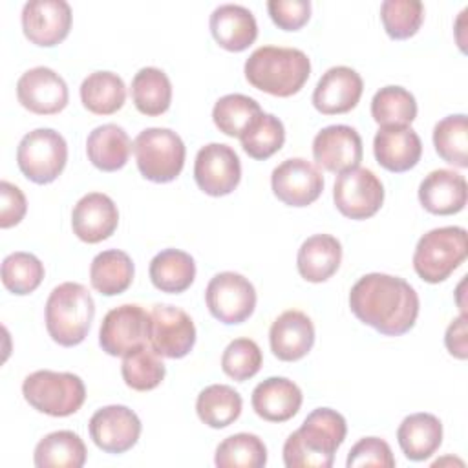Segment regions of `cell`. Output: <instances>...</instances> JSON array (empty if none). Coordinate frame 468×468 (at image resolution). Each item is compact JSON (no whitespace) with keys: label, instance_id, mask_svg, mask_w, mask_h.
<instances>
[{"label":"cell","instance_id":"cell-1","mask_svg":"<svg viewBox=\"0 0 468 468\" xmlns=\"http://www.w3.org/2000/svg\"><path fill=\"white\" fill-rule=\"evenodd\" d=\"M351 313L384 336L408 333L419 316V294L400 276L369 272L349 292Z\"/></svg>","mask_w":468,"mask_h":468},{"label":"cell","instance_id":"cell-2","mask_svg":"<svg viewBox=\"0 0 468 468\" xmlns=\"http://www.w3.org/2000/svg\"><path fill=\"white\" fill-rule=\"evenodd\" d=\"M346 433L347 424L342 413L331 408H316L285 439L283 464L287 468H329Z\"/></svg>","mask_w":468,"mask_h":468},{"label":"cell","instance_id":"cell-3","mask_svg":"<svg viewBox=\"0 0 468 468\" xmlns=\"http://www.w3.org/2000/svg\"><path fill=\"white\" fill-rule=\"evenodd\" d=\"M243 71L252 88L274 97H291L307 82L311 60L296 48L261 46L245 60Z\"/></svg>","mask_w":468,"mask_h":468},{"label":"cell","instance_id":"cell-4","mask_svg":"<svg viewBox=\"0 0 468 468\" xmlns=\"http://www.w3.org/2000/svg\"><path fill=\"white\" fill-rule=\"evenodd\" d=\"M44 313L51 340L62 347H73L84 342L90 333L95 302L82 283L64 282L49 292Z\"/></svg>","mask_w":468,"mask_h":468},{"label":"cell","instance_id":"cell-5","mask_svg":"<svg viewBox=\"0 0 468 468\" xmlns=\"http://www.w3.org/2000/svg\"><path fill=\"white\" fill-rule=\"evenodd\" d=\"M26 402L49 417H69L77 413L86 400L82 378L68 371L38 369L22 382Z\"/></svg>","mask_w":468,"mask_h":468},{"label":"cell","instance_id":"cell-6","mask_svg":"<svg viewBox=\"0 0 468 468\" xmlns=\"http://www.w3.org/2000/svg\"><path fill=\"white\" fill-rule=\"evenodd\" d=\"M468 256L466 230L463 227H439L417 241L413 269L426 283H439L464 263Z\"/></svg>","mask_w":468,"mask_h":468},{"label":"cell","instance_id":"cell-7","mask_svg":"<svg viewBox=\"0 0 468 468\" xmlns=\"http://www.w3.org/2000/svg\"><path fill=\"white\" fill-rule=\"evenodd\" d=\"M133 154L144 179L152 183H170L185 166L186 148L174 130L146 128L135 137Z\"/></svg>","mask_w":468,"mask_h":468},{"label":"cell","instance_id":"cell-8","mask_svg":"<svg viewBox=\"0 0 468 468\" xmlns=\"http://www.w3.org/2000/svg\"><path fill=\"white\" fill-rule=\"evenodd\" d=\"M66 163V139L53 128H37L26 133L18 143L16 165L31 183H53L62 174Z\"/></svg>","mask_w":468,"mask_h":468},{"label":"cell","instance_id":"cell-9","mask_svg":"<svg viewBox=\"0 0 468 468\" xmlns=\"http://www.w3.org/2000/svg\"><path fill=\"white\" fill-rule=\"evenodd\" d=\"M205 302L216 320L225 325H236L254 313L256 289L243 274L225 271L210 278L205 289Z\"/></svg>","mask_w":468,"mask_h":468},{"label":"cell","instance_id":"cell-10","mask_svg":"<svg viewBox=\"0 0 468 468\" xmlns=\"http://www.w3.org/2000/svg\"><path fill=\"white\" fill-rule=\"evenodd\" d=\"M150 316L137 303L113 307L102 318L99 329V346L110 356H124L148 344Z\"/></svg>","mask_w":468,"mask_h":468},{"label":"cell","instance_id":"cell-11","mask_svg":"<svg viewBox=\"0 0 468 468\" xmlns=\"http://www.w3.org/2000/svg\"><path fill=\"white\" fill-rule=\"evenodd\" d=\"M333 199L338 212L349 219H367L384 203V185L369 168H351L338 174L333 186Z\"/></svg>","mask_w":468,"mask_h":468},{"label":"cell","instance_id":"cell-12","mask_svg":"<svg viewBox=\"0 0 468 468\" xmlns=\"http://www.w3.org/2000/svg\"><path fill=\"white\" fill-rule=\"evenodd\" d=\"M148 344L163 358H183L196 344V325L188 313L176 305L157 303L148 313Z\"/></svg>","mask_w":468,"mask_h":468},{"label":"cell","instance_id":"cell-13","mask_svg":"<svg viewBox=\"0 0 468 468\" xmlns=\"http://www.w3.org/2000/svg\"><path fill=\"white\" fill-rule=\"evenodd\" d=\"M194 179L201 192L212 197L229 196L241 181V163L234 148L208 143L196 154Z\"/></svg>","mask_w":468,"mask_h":468},{"label":"cell","instance_id":"cell-14","mask_svg":"<svg viewBox=\"0 0 468 468\" xmlns=\"http://www.w3.org/2000/svg\"><path fill=\"white\" fill-rule=\"evenodd\" d=\"M88 430L97 448L106 453L119 455L137 444L143 426L133 410L122 404H112L91 415Z\"/></svg>","mask_w":468,"mask_h":468},{"label":"cell","instance_id":"cell-15","mask_svg":"<svg viewBox=\"0 0 468 468\" xmlns=\"http://www.w3.org/2000/svg\"><path fill=\"white\" fill-rule=\"evenodd\" d=\"M272 194L287 207H307L324 190V176L316 165L302 157L280 163L271 174Z\"/></svg>","mask_w":468,"mask_h":468},{"label":"cell","instance_id":"cell-16","mask_svg":"<svg viewBox=\"0 0 468 468\" xmlns=\"http://www.w3.org/2000/svg\"><path fill=\"white\" fill-rule=\"evenodd\" d=\"M71 7L64 0H31L22 7V31L40 48L60 44L71 29Z\"/></svg>","mask_w":468,"mask_h":468},{"label":"cell","instance_id":"cell-17","mask_svg":"<svg viewBox=\"0 0 468 468\" xmlns=\"http://www.w3.org/2000/svg\"><path fill=\"white\" fill-rule=\"evenodd\" d=\"M18 102L37 115H55L68 106L66 80L51 68L37 66L20 75L16 82Z\"/></svg>","mask_w":468,"mask_h":468},{"label":"cell","instance_id":"cell-18","mask_svg":"<svg viewBox=\"0 0 468 468\" xmlns=\"http://www.w3.org/2000/svg\"><path fill=\"white\" fill-rule=\"evenodd\" d=\"M362 155V137L347 124L325 126L313 139V157L327 172L342 174L356 168Z\"/></svg>","mask_w":468,"mask_h":468},{"label":"cell","instance_id":"cell-19","mask_svg":"<svg viewBox=\"0 0 468 468\" xmlns=\"http://www.w3.org/2000/svg\"><path fill=\"white\" fill-rule=\"evenodd\" d=\"M364 91L362 77L347 66L329 68L313 91V106L322 115H340L351 112Z\"/></svg>","mask_w":468,"mask_h":468},{"label":"cell","instance_id":"cell-20","mask_svg":"<svg viewBox=\"0 0 468 468\" xmlns=\"http://www.w3.org/2000/svg\"><path fill=\"white\" fill-rule=\"evenodd\" d=\"M119 225V210L113 199L102 192L82 196L71 212L73 234L84 243L108 239Z\"/></svg>","mask_w":468,"mask_h":468},{"label":"cell","instance_id":"cell-21","mask_svg":"<svg viewBox=\"0 0 468 468\" xmlns=\"http://www.w3.org/2000/svg\"><path fill=\"white\" fill-rule=\"evenodd\" d=\"M377 163L395 174L417 166L422 155V143L411 126H380L373 139Z\"/></svg>","mask_w":468,"mask_h":468},{"label":"cell","instance_id":"cell-22","mask_svg":"<svg viewBox=\"0 0 468 468\" xmlns=\"http://www.w3.org/2000/svg\"><path fill=\"white\" fill-rule=\"evenodd\" d=\"M269 344L278 360L296 362L313 349L314 325L311 318L298 309L283 311L269 329Z\"/></svg>","mask_w":468,"mask_h":468},{"label":"cell","instance_id":"cell-23","mask_svg":"<svg viewBox=\"0 0 468 468\" xmlns=\"http://www.w3.org/2000/svg\"><path fill=\"white\" fill-rule=\"evenodd\" d=\"M468 197V186L464 176L437 168L431 170L419 185V201L430 214L452 216L464 208Z\"/></svg>","mask_w":468,"mask_h":468},{"label":"cell","instance_id":"cell-24","mask_svg":"<svg viewBox=\"0 0 468 468\" xmlns=\"http://www.w3.org/2000/svg\"><path fill=\"white\" fill-rule=\"evenodd\" d=\"M302 389L285 377H269L252 389L250 404L258 417L269 422H285L302 408Z\"/></svg>","mask_w":468,"mask_h":468},{"label":"cell","instance_id":"cell-25","mask_svg":"<svg viewBox=\"0 0 468 468\" xmlns=\"http://www.w3.org/2000/svg\"><path fill=\"white\" fill-rule=\"evenodd\" d=\"M210 33L219 48L239 53L254 44L258 24L250 9L238 4L218 5L210 15Z\"/></svg>","mask_w":468,"mask_h":468},{"label":"cell","instance_id":"cell-26","mask_svg":"<svg viewBox=\"0 0 468 468\" xmlns=\"http://www.w3.org/2000/svg\"><path fill=\"white\" fill-rule=\"evenodd\" d=\"M342 245L331 234H313L298 249L296 267L300 276L311 283L327 282L340 267Z\"/></svg>","mask_w":468,"mask_h":468},{"label":"cell","instance_id":"cell-27","mask_svg":"<svg viewBox=\"0 0 468 468\" xmlns=\"http://www.w3.org/2000/svg\"><path fill=\"white\" fill-rule=\"evenodd\" d=\"M397 441L410 461H426L442 442V424L433 413H411L402 419Z\"/></svg>","mask_w":468,"mask_h":468},{"label":"cell","instance_id":"cell-28","mask_svg":"<svg viewBox=\"0 0 468 468\" xmlns=\"http://www.w3.org/2000/svg\"><path fill=\"white\" fill-rule=\"evenodd\" d=\"M133 144L126 130L108 122L93 128L86 139V154L90 163L102 172H117L126 163Z\"/></svg>","mask_w":468,"mask_h":468},{"label":"cell","instance_id":"cell-29","mask_svg":"<svg viewBox=\"0 0 468 468\" xmlns=\"http://www.w3.org/2000/svg\"><path fill=\"white\" fill-rule=\"evenodd\" d=\"M150 280L155 289L168 294L185 292L196 278L194 258L179 249H165L157 252L148 267Z\"/></svg>","mask_w":468,"mask_h":468},{"label":"cell","instance_id":"cell-30","mask_svg":"<svg viewBox=\"0 0 468 468\" xmlns=\"http://www.w3.org/2000/svg\"><path fill=\"white\" fill-rule=\"evenodd\" d=\"M86 444L79 433L58 430L38 441L33 461L37 468H80L86 463Z\"/></svg>","mask_w":468,"mask_h":468},{"label":"cell","instance_id":"cell-31","mask_svg":"<svg viewBox=\"0 0 468 468\" xmlns=\"http://www.w3.org/2000/svg\"><path fill=\"white\" fill-rule=\"evenodd\" d=\"M133 272V261L124 250L108 249L91 260L90 283L102 296H115L132 285Z\"/></svg>","mask_w":468,"mask_h":468},{"label":"cell","instance_id":"cell-32","mask_svg":"<svg viewBox=\"0 0 468 468\" xmlns=\"http://www.w3.org/2000/svg\"><path fill=\"white\" fill-rule=\"evenodd\" d=\"M130 91L133 106L146 117H157L170 108L172 82L159 68H141L132 79Z\"/></svg>","mask_w":468,"mask_h":468},{"label":"cell","instance_id":"cell-33","mask_svg":"<svg viewBox=\"0 0 468 468\" xmlns=\"http://www.w3.org/2000/svg\"><path fill=\"white\" fill-rule=\"evenodd\" d=\"M80 101L95 115H112L124 106V80L113 71H93L80 84Z\"/></svg>","mask_w":468,"mask_h":468},{"label":"cell","instance_id":"cell-34","mask_svg":"<svg viewBox=\"0 0 468 468\" xmlns=\"http://www.w3.org/2000/svg\"><path fill=\"white\" fill-rule=\"evenodd\" d=\"M243 399L227 384H210L196 399V413L210 428H227L241 415Z\"/></svg>","mask_w":468,"mask_h":468},{"label":"cell","instance_id":"cell-35","mask_svg":"<svg viewBox=\"0 0 468 468\" xmlns=\"http://www.w3.org/2000/svg\"><path fill=\"white\" fill-rule=\"evenodd\" d=\"M371 117L378 126H410L417 117V101L402 86H384L371 99Z\"/></svg>","mask_w":468,"mask_h":468},{"label":"cell","instance_id":"cell-36","mask_svg":"<svg viewBox=\"0 0 468 468\" xmlns=\"http://www.w3.org/2000/svg\"><path fill=\"white\" fill-rule=\"evenodd\" d=\"M218 468H261L267 464V446L254 433H234L216 448Z\"/></svg>","mask_w":468,"mask_h":468},{"label":"cell","instance_id":"cell-37","mask_svg":"<svg viewBox=\"0 0 468 468\" xmlns=\"http://www.w3.org/2000/svg\"><path fill=\"white\" fill-rule=\"evenodd\" d=\"M261 112V106L252 97L243 93H229L216 101L212 108V121L221 133L239 139V135Z\"/></svg>","mask_w":468,"mask_h":468},{"label":"cell","instance_id":"cell-38","mask_svg":"<svg viewBox=\"0 0 468 468\" xmlns=\"http://www.w3.org/2000/svg\"><path fill=\"white\" fill-rule=\"evenodd\" d=\"M433 146L437 155L457 168L468 166V119L455 113L441 119L433 128Z\"/></svg>","mask_w":468,"mask_h":468},{"label":"cell","instance_id":"cell-39","mask_svg":"<svg viewBox=\"0 0 468 468\" xmlns=\"http://www.w3.org/2000/svg\"><path fill=\"white\" fill-rule=\"evenodd\" d=\"M239 141L249 157L265 161L274 155L285 143L283 122L272 113L261 112L239 135Z\"/></svg>","mask_w":468,"mask_h":468},{"label":"cell","instance_id":"cell-40","mask_svg":"<svg viewBox=\"0 0 468 468\" xmlns=\"http://www.w3.org/2000/svg\"><path fill=\"white\" fill-rule=\"evenodd\" d=\"M121 375L128 388L135 391H150L163 382L166 367L161 356L150 346H144L122 356Z\"/></svg>","mask_w":468,"mask_h":468},{"label":"cell","instance_id":"cell-41","mask_svg":"<svg viewBox=\"0 0 468 468\" xmlns=\"http://www.w3.org/2000/svg\"><path fill=\"white\" fill-rule=\"evenodd\" d=\"M44 280V265L31 252H11L2 261V283L4 287L16 294L26 296L37 291Z\"/></svg>","mask_w":468,"mask_h":468},{"label":"cell","instance_id":"cell-42","mask_svg":"<svg viewBox=\"0 0 468 468\" xmlns=\"http://www.w3.org/2000/svg\"><path fill=\"white\" fill-rule=\"evenodd\" d=\"M380 20L389 38L406 40L420 29L424 5L417 0H384L380 4Z\"/></svg>","mask_w":468,"mask_h":468},{"label":"cell","instance_id":"cell-43","mask_svg":"<svg viewBox=\"0 0 468 468\" xmlns=\"http://www.w3.org/2000/svg\"><path fill=\"white\" fill-rule=\"evenodd\" d=\"M263 364V355L260 346L250 338L232 340L221 355V369L227 377L236 382H245L252 378Z\"/></svg>","mask_w":468,"mask_h":468},{"label":"cell","instance_id":"cell-44","mask_svg":"<svg viewBox=\"0 0 468 468\" xmlns=\"http://www.w3.org/2000/svg\"><path fill=\"white\" fill-rule=\"evenodd\" d=\"M347 468H362V466H378V468H393L395 457L389 444L380 437H364L360 439L347 453L346 461Z\"/></svg>","mask_w":468,"mask_h":468},{"label":"cell","instance_id":"cell-45","mask_svg":"<svg viewBox=\"0 0 468 468\" xmlns=\"http://www.w3.org/2000/svg\"><path fill=\"white\" fill-rule=\"evenodd\" d=\"M267 11L274 26L283 31H298L311 18L309 0H269Z\"/></svg>","mask_w":468,"mask_h":468},{"label":"cell","instance_id":"cell-46","mask_svg":"<svg viewBox=\"0 0 468 468\" xmlns=\"http://www.w3.org/2000/svg\"><path fill=\"white\" fill-rule=\"evenodd\" d=\"M27 210V201L24 192L9 183V181H0V227L2 229H11L18 225Z\"/></svg>","mask_w":468,"mask_h":468},{"label":"cell","instance_id":"cell-47","mask_svg":"<svg viewBox=\"0 0 468 468\" xmlns=\"http://www.w3.org/2000/svg\"><path fill=\"white\" fill-rule=\"evenodd\" d=\"M444 346L448 353L459 360L468 358V318L461 313L444 333Z\"/></svg>","mask_w":468,"mask_h":468}]
</instances>
